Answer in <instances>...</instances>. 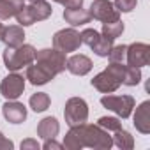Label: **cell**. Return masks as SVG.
I'll return each mask as SVG.
<instances>
[{
	"mask_svg": "<svg viewBox=\"0 0 150 150\" xmlns=\"http://www.w3.org/2000/svg\"><path fill=\"white\" fill-rule=\"evenodd\" d=\"M28 2H35V0H28Z\"/></svg>",
	"mask_w": 150,
	"mask_h": 150,
	"instance_id": "35",
	"label": "cell"
},
{
	"mask_svg": "<svg viewBox=\"0 0 150 150\" xmlns=\"http://www.w3.org/2000/svg\"><path fill=\"white\" fill-rule=\"evenodd\" d=\"M42 148L44 150H60V148H64V145L62 143H58V141H55V138H48L44 143H42Z\"/></svg>",
	"mask_w": 150,
	"mask_h": 150,
	"instance_id": "29",
	"label": "cell"
},
{
	"mask_svg": "<svg viewBox=\"0 0 150 150\" xmlns=\"http://www.w3.org/2000/svg\"><path fill=\"white\" fill-rule=\"evenodd\" d=\"M99 32L97 30H94V28H85L81 34H80V37H81V44H87V46H92L97 39H99Z\"/></svg>",
	"mask_w": 150,
	"mask_h": 150,
	"instance_id": "27",
	"label": "cell"
},
{
	"mask_svg": "<svg viewBox=\"0 0 150 150\" xmlns=\"http://www.w3.org/2000/svg\"><path fill=\"white\" fill-rule=\"evenodd\" d=\"M136 4H138V0H115V2H113V6L120 13H131V11H134Z\"/></svg>",
	"mask_w": 150,
	"mask_h": 150,
	"instance_id": "28",
	"label": "cell"
},
{
	"mask_svg": "<svg viewBox=\"0 0 150 150\" xmlns=\"http://www.w3.org/2000/svg\"><path fill=\"white\" fill-rule=\"evenodd\" d=\"M64 117H65V124L69 127L85 124L88 120V104L81 97H71L65 103Z\"/></svg>",
	"mask_w": 150,
	"mask_h": 150,
	"instance_id": "5",
	"label": "cell"
},
{
	"mask_svg": "<svg viewBox=\"0 0 150 150\" xmlns=\"http://www.w3.org/2000/svg\"><path fill=\"white\" fill-rule=\"evenodd\" d=\"M25 90V78L18 72H11L0 83V94L7 101H16L20 96H23Z\"/></svg>",
	"mask_w": 150,
	"mask_h": 150,
	"instance_id": "9",
	"label": "cell"
},
{
	"mask_svg": "<svg viewBox=\"0 0 150 150\" xmlns=\"http://www.w3.org/2000/svg\"><path fill=\"white\" fill-rule=\"evenodd\" d=\"M60 131V124L55 117H46L39 122L37 125V134L42 138V139H48V138H55Z\"/></svg>",
	"mask_w": 150,
	"mask_h": 150,
	"instance_id": "17",
	"label": "cell"
},
{
	"mask_svg": "<svg viewBox=\"0 0 150 150\" xmlns=\"http://www.w3.org/2000/svg\"><path fill=\"white\" fill-rule=\"evenodd\" d=\"M111 138H113V145H117V146L122 148V150H131V148H134V138H132L131 132H127L125 129L115 131V136H111Z\"/></svg>",
	"mask_w": 150,
	"mask_h": 150,
	"instance_id": "20",
	"label": "cell"
},
{
	"mask_svg": "<svg viewBox=\"0 0 150 150\" xmlns=\"http://www.w3.org/2000/svg\"><path fill=\"white\" fill-rule=\"evenodd\" d=\"M122 32H124V23H122L120 20H117V21H110V23H103V30H101V34H103L104 37H108V39H111V41L118 39V37L122 35Z\"/></svg>",
	"mask_w": 150,
	"mask_h": 150,
	"instance_id": "22",
	"label": "cell"
},
{
	"mask_svg": "<svg viewBox=\"0 0 150 150\" xmlns=\"http://www.w3.org/2000/svg\"><path fill=\"white\" fill-rule=\"evenodd\" d=\"M55 76L46 71L42 65H39L37 62H32L30 65H27V74H25V80H28L32 85L39 87V85H46L50 80H53Z\"/></svg>",
	"mask_w": 150,
	"mask_h": 150,
	"instance_id": "13",
	"label": "cell"
},
{
	"mask_svg": "<svg viewBox=\"0 0 150 150\" xmlns=\"http://www.w3.org/2000/svg\"><path fill=\"white\" fill-rule=\"evenodd\" d=\"M13 148H14V143L0 132V150H13Z\"/></svg>",
	"mask_w": 150,
	"mask_h": 150,
	"instance_id": "31",
	"label": "cell"
},
{
	"mask_svg": "<svg viewBox=\"0 0 150 150\" xmlns=\"http://www.w3.org/2000/svg\"><path fill=\"white\" fill-rule=\"evenodd\" d=\"M125 62L127 65L132 67H145L150 62V46L146 42H132L127 46L125 53Z\"/></svg>",
	"mask_w": 150,
	"mask_h": 150,
	"instance_id": "10",
	"label": "cell"
},
{
	"mask_svg": "<svg viewBox=\"0 0 150 150\" xmlns=\"http://www.w3.org/2000/svg\"><path fill=\"white\" fill-rule=\"evenodd\" d=\"M50 96L46 94V92H37V94H34L32 97H30V101H28V104H30V108L35 111V113H42V111H46L48 108H50Z\"/></svg>",
	"mask_w": 150,
	"mask_h": 150,
	"instance_id": "21",
	"label": "cell"
},
{
	"mask_svg": "<svg viewBox=\"0 0 150 150\" xmlns=\"http://www.w3.org/2000/svg\"><path fill=\"white\" fill-rule=\"evenodd\" d=\"M2 113L9 124H21L27 120V108L18 101H7L2 106Z\"/></svg>",
	"mask_w": 150,
	"mask_h": 150,
	"instance_id": "12",
	"label": "cell"
},
{
	"mask_svg": "<svg viewBox=\"0 0 150 150\" xmlns=\"http://www.w3.org/2000/svg\"><path fill=\"white\" fill-rule=\"evenodd\" d=\"M132 120L136 131H139L141 134H150V101H143L136 108Z\"/></svg>",
	"mask_w": 150,
	"mask_h": 150,
	"instance_id": "14",
	"label": "cell"
},
{
	"mask_svg": "<svg viewBox=\"0 0 150 150\" xmlns=\"http://www.w3.org/2000/svg\"><path fill=\"white\" fill-rule=\"evenodd\" d=\"M0 41H2L6 46H9V48H16V46H20V44H23V42H25V32H23V27H20V25L4 27Z\"/></svg>",
	"mask_w": 150,
	"mask_h": 150,
	"instance_id": "15",
	"label": "cell"
},
{
	"mask_svg": "<svg viewBox=\"0 0 150 150\" xmlns=\"http://www.w3.org/2000/svg\"><path fill=\"white\" fill-rule=\"evenodd\" d=\"M64 7H65V9H78V7H83V0H65V2H64Z\"/></svg>",
	"mask_w": 150,
	"mask_h": 150,
	"instance_id": "32",
	"label": "cell"
},
{
	"mask_svg": "<svg viewBox=\"0 0 150 150\" xmlns=\"http://www.w3.org/2000/svg\"><path fill=\"white\" fill-rule=\"evenodd\" d=\"M125 53H127V46H125V44L111 46V50H110V53H108V58H110V62L124 64V62H125Z\"/></svg>",
	"mask_w": 150,
	"mask_h": 150,
	"instance_id": "25",
	"label": "cell"
},
{
	"mask_svg": "<svg viewBox=\"0 0 150 150\" xmlns=\"http://www.w3.org/2000/svg\"><path fill=\"white\" fill-rule=\"evenodd\" d=\"M97 125H101L103 129L111 131V132L122 129V122H120V118H115V117H101V118L97 120Z\"/></svg>",
	"mask_w": 150,
	"mask_h": 150,
	"instance_id": "26",
	"label": "cell"
},
{
	"mask_svg": "<svg viewBox=\"0 0 150 150\" xmlns=\"http://www.w3.org/2000/svg\"><path fill=\"white\" fill-rule=\"evenodd\" d=\"M80 46H81V37H80V32L74 30V27L58 30L53 35V48H57L58 51H62L65 55L80 50Z\"/></svg>",
	"mask_w": 150,
	"mask_h": 150,
	"instance_id": "7",
	"label": "cell"
},
{
	"mask_svg": "<svg viewBox=\"0 0 150 150\" xmlns=\"http://www.w3.org/2000/svg\"><path fill=\"white\" fill-rule=\"evenodd\" d=\"M2 30H4V25L0 23V37H2Z\"/></svg>",
	"mask_w": 150,
	"mask_h": 150,
	"instance_id": "33",
	"label": "cell"
},
{
	"mask_svg": "<svg viewBox=\"0 0 150 150\" xmlns=\"http://www.w3.org/2000/svg\"><path fill=\"white\" fill-rule=\"evenodd\" d=\"M64 20L71 25V27H81V25H87L90 23V13L83 7H78V9H65L64 11Z\"/></svg>",
	"mask_w": 150,
	"mask_h": 150,
	"instance_id": "16",
	"label": "cell"
},
{
	"mask_svg": "<svg viewBox=\"0 0 150 150\" xmlns=\"http://www.w3.org/2000/svg\"><path fill=\"white\" fill-rule=\"evenodd\" d=\"M92 65H94L92 60L87 55H81V53L69 57L67 62H65V69L71 74H74V76H85V74H88L92 71Z\"/></svg>",
	"mask_w": 150,
	"mask_h": 150,
	"instance_id": "11",
	"label": "cell"
},
{
	"mask_svg": "<svg viewBox=\"0 0 150 150\" xmlns=\"http://www.w3.org/2000/svg\"><path fill=\"white\" fill-rule=\"evenodd\" d=\"M35 60V48L32 44H20L16 48H6L4 50V64L7 71L16 72L27 65H30Z\"/></svg>",
	"mask_w": 150,
	"mask_h": 150,
	"instance_id": "3",
	"label": "cell"
},
{
	"mask_svg": "<svg viewBox=\"0 0 150 150\" xmlns=\"http://www.w3.org/2000/svg\"><path fill=\"white\" fill-rule=\"evenodd\" d=\"M53 2H57V4H64L65 0H53Z\"/></svg>",
	"mask_w": 150,
	"mask_h": 150,
	"instance_id": "34",
	"label": "cell"
},
{
	"mask_svg": "<svg viewBox=\"0 0 150 150\" xmlns=\"http://www.w3.org/2000/svg\"><path fill=\"white\" fill-rule=\"evenodd\" d=\"M111 46H113V41H111V39H108V37H104V35L101 34V35H99V39H97L90 48L94 50V53H96V55H99V57H108V53H110Z\"/></svg>",
	"mask_w": 150,
	"mask_h": 150,
	"instance_id": "24",
	"label": "cell"
},
{
	"mask_svg": "<svg viewBox=\"0 0 150 150\" xmlns=\"http://www.w3.org/2000/svg\"><path fill=\"white\" fill-rule=\"evenodd\" d=\"M124 71H125V64L110 62V65H108L103 72H99L97 76H94L92 87L97 88L101 94H113V92L118 90V87L122 85Z\"/></svg>",
	"mask_w": 150,
	"mask_h": 150,
	"instance_id": "2",
	"label": "cell"
},
{
	"mask_svg": "<svg viewBox=\"0 0 150 150\" xmlns=\"http://www.w3.org/2000/svg\"><path fill=\"white\" fill-rule=\"evenodd\" d=\"M25 6V0H0V21L14 18Z\"/></svg>",
	"mask_w": 150,
	"mask_h": 150,
	"instance_id": "19",
	"label": "cell"
},
{
	"mask_svg": "<svg viewBox=\"0 0 150 150\" xmlns=\"http://www.w3.org/2000/svg\"><path fill=\"white\" fill-rule=\"evenodd\" d=\"M88 13H90V18H94L97 21H103V23L120 20V11L113 6V2H110V0H94Z\"/></svg>",
	"mask_w": 150,
	"mask_h": 150,
	"instance_id": "8",
	"label": "cell"
},
{
	"mask_svg": "<svg viewBox=\"0 0 150 150\" xmlns=\"http://www.w3.org/2000/svg\"><path fill=\"white\" fill-rule=\"evenodd\" d=\"M41 148V145L37 143V139H25V141H21V150H39Z\"/></svg>",
	"mask_w": 150,
	"mask_h": 150,
	"instance_id": "30",
	"label": "cell"
},
{
	"mask_svg": "<svg viewBox=\"0 0 150 150\" xmlns=\"http://www.w3.org/2000/svg\"><path fill=\"white\" fill-rule=\"evenodd\" d=\"M62 145L67 150H81L85 146L96 150H110L113 146V138L110 131L103 129L101 125H92L85 122L80 125H72L65 134Z\"/></svg>",
	"mask_w": 150,
	"mask_h": 150,
	"instance_id": "1",
	"label": "cell"
},
{
	"mask_svg": "<svg viewBox=\"0 0 150 150\" xmlns=\"http://www.w3.org/2000/svg\"><path fill=\"white\" fill-rule=\"evenodd\" d=\"M139 81H141V69L139 67H132V65H125L122 85H125V87H136Z\"/></svg>",
	"mask_w": 150,
	"mask_h": 150,
	"instance_id": "23",
	"label": "cell"
},
{
	"mask_svg": "<svg viewBox=\"0 0 150 150\" xmlns=\"http://www.w3.org/2000/svg\"><path fill=\"white\" fill-rule=\"evenodd\" d=\"M27 7H28V11H30V14H32L34 21H44V20H48V18L51 16V13H53L51 6L46 2V0H35V2H30Z\"/></svg>",
	"mask_w": 150,
	"mask_h": 150,
	"instance_id": "18",
	"label": "cell"
},
{
	"mask_svg": "<svg viewBox=\"0 0 150 150\" xmlns=\"http://www.w3.org/2000/svg\"><path fill=\"white\" fill-rule=\"evenodd\" d=\"M101 104L108 110H111L113 113H117L120 118H129L132 110H134V97L132 96H103L101 97Z\"/></svg>",
	"mask_w": 150,
	"mask_h": 150,
	"instance_id": "6",
	"label": "cell"
},
{
	"mask_svg": "<svg viewBox=\"0 0 150 150\" xmlns=\"http://www.w3.org/2000/svg\"><path fill=\"white\" fill-rule=\"evenodd\" d=\"M39 65H42L46 71H50L53 76L60 74L62 71H65V53L58 51L57 48H44V50H39L35 51V60Z\"/></svg>",
	"mask_w": 150,
	"mask_h": 150,
	"instance_id": "4",
	"label": "cell"
}]
</instances>
